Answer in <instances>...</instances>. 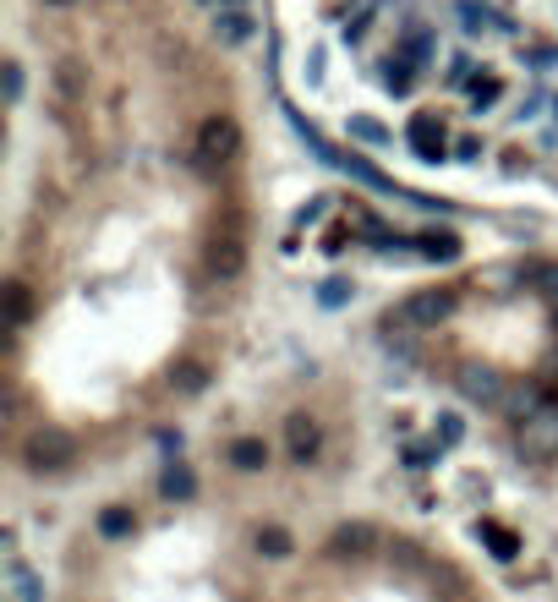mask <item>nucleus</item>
Instances as JSON below:
<instances>
[{
  "label": "nucleus",
  "instance_id": "nucleus-1",
  "mask_svg": "<svg viewBox=\"0 0 558 602\" xmlns=\"http://www.w3.org/2000/svg\"><path fill=\"white\" fill-rule=\"evenodd\" d=\"M455 291H444V285H433V291H411L405 301H394L389 312H383V329L389 334H427L438 329V323L455 312Z\"/></svg>",
  "mask_w": 558,
  "mask_h": 602
},
{
  "label": "nucleus",
  "instance_id": "nucleus-2",
  "mask_svg": "<svg viewBox=\"0 0 558 602\" xmlns=\"http://www.w3.org/2000/svg\"><path fill=\"white\" fill-rule=\"evenodd\" d=\"M515 449L531 466H553L558 460V400H531L515 422Z\"/></svg>",
  "mask_w": 558,
  "mask_h": 602
},
{
  "label": "nucleus",
  "instance_id": "nucleus-3",
  "mask_svg": "<svg viewBox=\"0 0 558 602\" xmlns=\"http://www.w3.org/2000/svg\"><path fill=\"white\" fill-rule=\"evenodd\" d=\"M203 269L214 274L219 285L241 280V269H247V230H241L236 214H225L214 230H208V241H203Z\"/></svg>",
  "mask_w": 558,
  "mask_h": 602
},
{
  "label": "nucleus",
  "instance_id": "nucleus-4",
  "mask_svg": "<svg viewBox=\"0 0 558 602\" xmlns=\"http://www.w3.org/2000/svg\"><path fill=\"white\" fill-rule=\"evenodd\" d=\"M77 460V433H66L61 422H39L28 438H22V466L28 471H66Z\"/></svg>",
  "mask_w": 558,
  "mask_h": 602
},
{
  "label": "nucleus",
  "instance_id": "nucleus-5",
  "mask_svg": "<svg viewBox=\"0 0 558 602\" xmlns=\"http://www.w3.org/2000/svg\"><path fill=\"white\" fill-rule=\"evenodd\" d=\"M236 154H241L236 115H203V126H197V165H203V170H225Z\"/></svg>",
  "mask_w": 558,
  "mask_h": 602
},
{
  "label": "nucleus",
  "instance_id": "nucleus-6",
  "mask_svg": "<svg viewBox=\"0 0 558 602\" xmlns=\"http://www.w3.org/2000/svg\"><path fill=\"white\" fill-rule=\"evenodd\" d=\"M405 143H411L416 159H427V165H438V159L455 154V143H449V126L438 121L433 110H416L411 121H405Z\"/></svg>",
  "mask_w": 558,
  "mask_h": 602
},
{
  "label": "nucleus",
  "instance_id": "nucleus-7",
  "mask_svg": "<svg viewBox=\"0 0 558 602\" xmlns=\"http://www.w3.org/2000/svg\"><path fill=\"white\" fill-rule=\"evenodd\" d=\"M455 389L471 405H487V411H504V384H498V373L493 367H460V378H455Z\"/></svg>",
  "mask_w": 558,
  "mask_h": 602
},
{
  "label": "nucleus",
  "instance_id": "nucleus-8",
  "mask_svg": "<svg viewBox=\"0 0 558 602\" xmlns=\"http://www.w3.org/2000/svg\"><path fill=\"white\" fill-rule=\"evenodd\" d=\"M285 444H290V460H296V466H312V460H318V449H323V427L312 422V416H290L285 422Z\"/></svg>",
  "mask_w": 558,
  "mask_h": 602
},
{
  "label": "nucleus",
  "instance_id": "nucleus-9",
  "mask_svg": "<svg viewBox=\"0 0 558 602\" xmlns=\"http://www.w3.org/2000/svg\"><path fill=\"white\" fill-rule=\"evenodd\" d=\"M394 55H405L416 72H422V66H433V55H438V28H427V22H411V28H400V44H394Z\"/></svg>",
  "mask_w": 558,
  "mask_h": 602
},
{
  "label": "nucleus",
  "instance_id": "nucleus-10",
  "mask_svg": "<svg viewBox=\"0 0 558 602\" xmlns=\"http://www.w3.org/2000/svg\"><path fill=\"white\" fill-rule=\"evenodd\" d=\"M372 548H378V531H372L367 520H356V526H334V537H329L334 559H367Z\"/></svg>",
  "mask_w": 558,
  "mask_h": 602
},
{
  "label": "nucleus",
  "instance_id": "nucleus-11",
  "mask_svg": "<svg viewBox=\"0 0 558 602\" xmlns=\"http://www.w3.org/2000/svg\"><path fill=\"white\" fill-rule=\"evenodd\" d=\"M416 83H422V72H416L411 61H405V55H383L378 61V88L383 94H416Z\"/></svg>",
  "mask_w": 558,
  "mask_h": 602
},
{
  "label": "nucleus",
  "instance_id": "nucleus-12",
  "mask_svg": "<svg viewBox=\"0 0 558 602\" xmlns=\"http://www.w3.org/2000/svg\"><path fill=\"white\" fill-rule=\"evenodd\" d=\"M416 252H422L427 263H455L460 258V236L455 230H422V236H416Z\"/></svg>",
  "mask_w": 558,
  "mask_h": 602
},
{
  "label": "nucleus",
  "instance_id": "nucleus-13",
  "mask_svg": "<svg viewBox=\"0 0 558 602\" xmlns=\"http://www.w3.org/2000/svg\"><path fill=\"white\" fill-rule=\"evenodd\" d=\"M6 575H11V597H17V602H44V581L17 559V553L6 559Z\"/></svg>",
  "mask_w": 558,
  "mask_h": 602
},
{
  "label": "nucleus",
  "instance_id": "nucleus-14",
  "mask_svg": "<svg viewBox=\"0 0 558 602\" xmlns=\"http://www.w3.org/2000/svg\"><path fill=\"white\" fill-rule=\"evenodd\" d=\"M225 460L236 471H263L269 466V444H263V438H236V444L225 449Z\"/></svg>",
  "mask_w": 558,
  "mask_h": 602
},
{
  "label": "nucleus",
  "instance_id": "nucleus-15",
  "mask_svg": "<svg viewBox=\"0 0 558 602\" xmlns=\"http://www.w3.org/2000/svg\"><path fill=\"white\" fill-rule=\"evenodd\" d=\"M214 33H219L225 44H247V39H252V17H247L241 6H225V11L214 17Z\"/></svg>",
  "mask_w": 558,
  "mask_h": 602
},
{
  "label": "nucleus",
  "instance_id": "nucleus-16",
  "mask_svg": "<svg viewBox=\"0 0 558 602\" xmlns=\"http://www.w3.org/2000/svg\"><path fill=\"white\" fill-rule=\"evenodd\" d=\"M159 493H165V499H176V504H186V499L197 493V477L181 466V460H170V466H165V477H159Z\"/></svg>",
  "mask_w": 558,
  "mask_h": 602
},
{
  "label": "nucleus",
  "instance_id": "nucleus-17",
  "mask_svg": "<svg viewBox=\"0 0 558 602\" xmlns=\"http://www.w3.org/2000/svg\"><path fill=\"white\" fill-rule=\"evenodd\" d=\"M476 537L493 542V559H515V553H520V537H515L509 526H498V520H482V526H476Z\"/></svg>",
  "mask_w": 558,
  "mask_h": 602
},
{
  "label": "nucleus",
  "instance_id": "nucleus-18",
  "mask_svg": "<svg viewBox=\"0 0 558 602\" xmlns=\"http://www.w3.org/2000/svg\"><path fill=\"white\" fill-rule=\"evenodd\" d=\"M351 137H356V143H367V148H389L394 143V132L383 121H372V115H351Z\"/></svg>",
  "mask_w": 558,
  "mask_h": 602
},
{
  "label": "nucleus",
  "instance_id": "nucleus-19",
  "mask_svg": "<svg viewBox=\"0 0 558 602\" xmlns=\"http://www.w3.org/2000/svg\"><path fill=\"white\" fill-rule=\"evenodd\" d=\"M351 296H356V280H345V274H329V280L318 285V307H329V312H340Z\"/></svg>",
  "mask_w": 558,
  "mask_h": 602
},
{
  "label": "nucleus",
  "instance_id": "nucleus-20",
  "mask_svg": "<svg viewBox=\"0 0 558 602\" xmlns=\"http://www.w3.org/2000/svg\"><path fill=\"white\" fill-rule=\"evenodd\" d=\"M252 542H258L263 559H290V531L285 526H258V537H252Z\"/></svg>",
  "mask_w": 558,
  "mask_h": 602
},
{
  "label": "nucleus",
  "instance_id": "nucleus-21",
  "mask_svg": "<svg viewBox=\"0 0 558 602\" xmlns=\"http://www.w3.org/2000/svg\"><path fill=\"white\" fill-rule=\"evenodd\" d=\"M460 438H465V416H460V411H444V416H438V433H433V444H438V449H455Z\"/></svg>",
  "mask_w": 558,
  "mask_h": 602
},
{
  "label": "nucleus",
  "instance_id": "nucleus-22",
  "mask_svg": "<svg viewBox=\"0 0 558 602\" xmlns=\"http://www.w3.org/2000/svg\"><path fill=\"white\" fill-rule=\"evenodd\" d=\"M520 55H526V66H537V72H553L558 66V44L553 39H531Z\"/></svg>",
  "mask_w": 558,
  "mask_h": 602
},
{
  "label": "nucleus",
  "instance_id": "nucleus-23",
  "mask_svg": "<svg viewBox=\"0 0 558 602\" xmlns=\"http://www.w3.org/2000/svg\"><path fill=\"white\" fill-rule=\"evenodd\" d=\"M28 307H33V301H28V285H22V280H11V285H6V312H11V329H22V323H28Z\"/></svg>",
  "mask_w": 558,
  "mask_h": 602
},
{
  "label": "nucleus",
  "instance_id": "nucleus-24",
  "mask_svg": "<svg viewBox=\"0 0 558 602\" xmlns=\"http://www.w3.org/2000/svg\"><path fill=\"white\" fill-rule=\"evenodd\" d=\"M132 526H137V520L126 515L121 504H110V509L99 515V531H104V537H132Z\"/></svg>",
  "mask_w": 558,
  "mask_h": 602
},
{
  "label": "nucleus",
  "instance_id": "nucleus-25",
  "mask_svg": "<svg viewBox=\"0 0 558 602\" xmlns=\"http://www.w3.org/2000/svg\"><path fill=\"white\" fill-rule=\"evenodd\" d=\"M504 99V83H498V77H476L471 83V104L476 110H487V104H498Z\"/></svg>",
  "mask_w": 558,
  "mask_h": 602
},
{
  "label": "nucleus",
  "instance_id": "nucleus-26",
  "mask_svg": "<svg viewBox=\"0 0 558 602\" xmlns=\"http://www.w3.org/2000/svg\"><path fill=\"white\" fill-rule=\"evenodd\" d=\"M531 285L548 301H558V263H531Z\"/></svg>",
  "mask_w": 558,
  "mask_h": 602
},
{
  "label": "nucleus",
  "instance_id": "nucleus-27",
  "mask_svg": "<svg viewBox=\"0 0 558 602\" xmlns=\"http://www.w3.org/2000/svg\"><path fill=\"white\" fill-rule=\"evenodd\" d=\"M482 154H487V143H482V137H476V132L455 137V159H460V165H471V159H482Z\"/></svg>",
  "mask_w": 558,
  "mask_h": 602
},
{
  "label": "nucleus",
  "instance_id": "nucleus-28",
  "mask_svg": "<svg viewBox=\"0 0 558 602\" xmlns=\"http://www.w3.org/2000/svg\"><path fill=\"white\" fill-rule=\"evenodd\" d=\"M6 99H11V104H22V66H17V61L6 66Z\"/></svg>",
  "mask_w": 558,
  "mask_h": 602
},
{
  "label": "nucleus",
  "instance_id": "nucleus-29",
  "mask_svg": "<svg viewBox=\"0 0 558 602\" xmlns=\"http://www.w3.org/2000/svg\"><path fill=\"white\" fill-rule=\"evenodd\" d=\"M329 203L334 198H312V208H301V225H318V219L329 214Z\"/></svg>",
  "mask_w": 558,
  "mask_h": 602
},
{
  "label": "nucleus",
  "instance_id": "nucleus-30",
  "mask_svg": "<svg viewBox=\"0 0 558 602\" xmlns=\"http://www.w3.org/2000/svg\"><path fill=\"white\" fill-rule=\"evenodd\" d=\"M181 389L192 395V389H203V367H181Z\"/></svg>",
  "mask_w": 558,
  "mask_h": 602
},
{
  "label": "nucleus",
  "instance_id": "nucleus-31",
  "mask_svg": "<svg viewBox=\"0 0 558 602\" xmlns=\"http://www.w3.org/2000/svg\"><path fill=\"white\" fill-rule=\"evenodd\" d=\"M44 6H77V0H44Z\"/></svg>",
  "mask_w": 558,
  "mask_h": 602
},
{
  "label": "nucleus",
  "instance_id": "nucleus-32",
  "mask_svg": "<svg viewBox=\"0 0 558 602\" xmlns=\"http://www.w3.org/2000/svg\"><path fill=\"white\" fill-rule=\"evenodd\" d=\"M553 121H558V99H553Z\"/></svg>",
  "mask_w": 558,
  "mask_h": 602
},
{
  "label": "nucleus",
  "instance_id": "nucleus-33",
  "mask_svg": "<svg viewBox=\"0 0 558 602\" xmlns=\"http://www.w3.org/2000/svg\"><path fill=\"white\" fill-rule=\"evenodd\" d=\"M225 6H236V0H225Z\"/></svg>",
  "mask_w": 558,
  "mask_h": 602
}]
</instances>
